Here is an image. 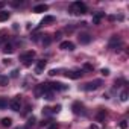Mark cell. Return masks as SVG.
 <instances>
[{"instance_id":"1","label":"cell","mask_w":129,"mask_h":129,"mask_svg":"<svg viewBox=\"0 0 129 129\" xmlns=\"http://www.w3.org/2000/svg\"><path fill=\"white\" fill-rule=\"evenodd\" d=\"M72 12L76 14V15L85 14V12H87V5H85L84 2H75V3L72 5Z\"/></svg>"},{"instance_id":"2","label":"cell","mask_w":129,"mask_h":129,"mask_svg":"<svg viewBox=\"0 0 129 129\" xmlns=\"http://www.w3.org/2000/svg\"><path fill=\"white\" fill-rule=\"evenodd\" d=\"M102 85V81L100 79H97V81H93V82H88V84H85V91H94V90H97L99 87Z\"/></svg>"},{"instance_id":"3","label":"cell","mask_w":129,"mask_h":129,"mask_svg":"<svg viewBox=\"0 0 129 129\" xmlns=\"http://www.w3.org/2000/svg\"><path fill=\"white\" fill-rule=\"evenodd\" d=\"M34 56H35V52H34V50H32V52H27V53H24V55L21 56V59H23V64H24L26 67H29L30 64H32L30 61L34 59Z\"/></svg>"},{"instance_id":"4","label":"cell","mask_w":129,"mask_h":129,"mask_svg":"<svg viewBox=\"0 0 129 129\" xmlns=\"http://www.w3.org/2000/svg\"><path fill=\"white\" fill-rule=\"evenodd\" d=\"M9 106L12 111H20V106H21V100H20V96H15L11 102H9Z\"/></svg>"},{"instance_id":"5","label":"cell","mask_w":129,"mask_h":129,"mask_svg":"<svg viewBox=\"0 0 129 129\" xmlns=\"http://www.w3.org/2000/svg\"><path fill=\"white\" fill-rule=\"evenodd\" d=\"M50 90L52 91H64V90H67V85H64L61 82H53V84H49Z\"/></svg>"},{"instance_id":"6","label":"cell","mask_w":129,"mask_h":129,"mask_svg":"<svg viewBox=\"0 0 129 129\" xmlns=\"http://www.w3.org/2000/svg\"><path fill=\"white\" fill-rule=\"evenodd\" d=\"M59 49L61 50H75V44L72 43V41H62L61 44H59Z\"/></svg>"},{"instance_id":"7","label":"cell","mask_w":129,"mask_h":129,"mask_svg":"<svg viewBox=\"0 0 129 129\" xmlns=\"http://www.w3.org/2000/svg\"><path fill=\"white\" fill-rule=\"evenodd\" d=\"M44 69H46V61L41 59V61L37 62V66H35V73H37V75H41Z\"/></svg>"},{"instance_id":"8","label":"cell","mask_w":129,"mask_h":129,"mask_svg":"<svg viewBox=\"0 0 129 129\" xmlns=\"http://www.w3.org/2000/svg\"><path fill=\"white\" fill-rule=\"evenodd\" d=\"M66 76H67V78H70V79H79V78L82 76V70H73V72H67V73H66Z\"/></svg>"},{"instance_id":"9","label":"cell","mask_w":129,"mask_h":129,"mask_svg":"<svg viewBox=\"0 0 129 129\" xmlns=\"http://www.w3.org/2000/svg\"><path fill=\"white\" fill-rule=\"evenodd\" d=\"M120 43H121V41H120V38H118L117 35L111 37V40H109V49H117V46H118Z\"/></svg>"},{"instance_id":"10","label":"cell","mask_w":129,"mask_h":129,"mask_svg":"<svg viewBox=\"0 0 129 129\" xmlns=\"http://www.w3.org/2000/svg\"><path fill=\"white\" fill-rule=\"evenodd\" d=\"M73 112H75V114H84V112H85V111H84V105L79 103V102H75V103H73Z\"/></svg>"},{"instance_id":"11","label":"cell","mask_w":129,"mask_h":129,"mask_svg":"<svg viewBox=\"0 0 129 129\" xmlns=\"http://www.w3.org/2000/svg\"><path fill=\"white\" fill-rule=\"evenodd\" d=\"M90 41H91V37L88 34H81L79 35V43L81 44H88Z\"/></svg>"},{"instance_id":"12","label":"cell","mask_w":129,"mask_h":129,"mask_svg":"<svg viewBox=\"0 0 129 129\" xmlns=\"http://www.w3.org/2000/svg\"><path fill=\"white\" fill-rule=\"evenodd\" d=\"M103 15H105L103 12H96V14L93 15V24H99V23H100V20L103 18Z\"/></svg>"},{"instance_id":"13","label":"cell","mask_w":129,"mask_h":129,"mask_svg":"<svg viewBox=\"0 0 129 129\" xmlns=\"http://www.w3.org/2000/svg\"><path fill=\"white\" fill-rule=\"evenodd\" d=\"M47 9H49V6H47V5H37V6L34 8V12L40 14V12H46Z\"/></svg>"},{"instance_id":"14","label":"cell","mask_w":129,"mask_h":129,"mask_svg":"<svg viewBox=\"0 0 129 129\" xmlns=\"http://www.w3.org/2000/svg\"><path fill=\"white\" fill-rule=\"evenodd\" d=\"M53 21H55V17H52V15H47V17H44V18L41 20L40 26H44V24H47V23H53Z\"/></svg>"},{"instance_id":"15","label":"cell","mask_w":129,"mask_h":129,"mask_svg":"<svg viewBox=\"0 0 129 129\" xmlns=\"http://www.w3.org/2000/svg\"><path fill=\"white\" fill-rule=\"evenodd\" d=\"M0 123H2V126H5V127H9L12 124V120L9 117H5V118H2V121H0Z\"/></svg>"},{"instance_id":"16","label":"cell","mask_w":129,"mask_h":129,"mask_svg":"<svg viewBox=\"0 0 129 129\" xmlns=\"http://www.w3.org/2000/svg\"><path fill=\"white\" fill-rule=\"evenodd\" d=\"M6 108H8V99L0 97V109H6Z\"/></svg>"},{"instance_id":"17","label":"cell","mask_w":129,"mask_h":129,"mask_svg":"<svg viewBox=\"0 0 129 129\" xmlns=\"http://www.w3.org/2000/svg\"><path fill=\"white\" fill-rule=\"evenodd\" d=\"M3 52H5V53H12V52H14V46H12V44H5Z\"/></svg>"},{"instance_id":"18","label":"cell","mask_w":129,"mask_h":129,"mask_svg":"<svg viewBox=\"0 0 129 129\" xmlns=\"http://www.w3.org/2000/svg\"><path fill=\"white\" fill-rule=\"evenodd\" d=\"M41 97H44V99H47V100H52V99H53V91H52V90H49V91H46Z\"/></svg>"},{"instance_id":"19","label":"cell","mask_w":129,"mask_h":129,"mask_svg":"<svg viewBox=\"0 0 129 129\" xmlns=\"http://www.w3.org/2000/svg\"><path fill=\"white\" fill-rule=\"evenodd\" d=\"M8 18H9V12H6V11L0 12V21H6Z\"/></svg>"},{"instance_id":"20","label":"cell","mask_w":129,"mask_h":129,"mask_svg":"<svg viewBox=\"0 0 129 129\" xmlns=\"http://www.w3.org/2000/svg\"><path fill=\"white\" fill-rule=\"evenodd\" d=\"M8 82H9V78L8 76H0V85H8Z\"/></svg>"},{"instance_id":"21","label":"cell","mask_w":129,"mask_h":129,"mask_svg":"<svg viewBox=\"0 0 129 129\" xmlns=\"http://www.w3.org/2000/svg\"><path fill=\"white\" fill-rule=\"evenodd\" d=\"M120 100H121V102H126V100H127V91H126V90L121 91V94H120Z\"/></svg>"},{"instance_id":"22","label":"cell","mask_w":129,"mask_h":129,"mask_svg":"<svg viewBox=\"0 0 129 129\" xmlns=\"http://www.w3.org/2000/svg\"><path fill=\"white\" fill-rule=\"evenodd\" d=\"M50 43H52V40H50V37H46V38L43 40V44H44V46H49Z\"/></svg>"},{"instance_id":"23","label":"cell","mask_w":129,"mask_h":129,"mask_svg":"<svg viewBox=\"0 0 129 129\" xmlns=\"http://www.w3.org/2000/svg\"><path fill=\"white\" fill-rule=\"evenodd\" d=\"M105 115H106V111H105V109H102V111L99 112V115H97V118H99V120H102V118H103Z\"/></svg>"},{"instance_id":"24","label":"cell","mask_w":129,"mask_h":129,"mask_svg":"<svg viewBox=\"0 0 129 129\" xmlns=\"http://www.w3.org/2000/svg\"><path fill=\"white\" fill-rule=\"evenodd\" d=\"M52 109V112H59L61 111V105H56V106H53V108H50Z\"/></svg>"},{"instance_id":"25","label":"cell","mask_w":129,"mask_h":129,"mask_svg":"<svg viewBox=\"0 0 129 129\" xmlns=\"http://www.w3.org/2000/svg\"><path fill=\"white\" fill-rule=\"evenodd\" d=\"M120 127H121V129H126V127H127V121H126V120L120 121Z\"/></svg>"},{"instance_id":"26","label":"cell","mask_w":129,"mask_h":129,"mask_svg":"<svg viewBox=\"0 0 129 129\" xmlns=\"http://www.w3.org/2000/svg\"><path fill=\"white\" fill-rule=\"evenodd\" d=\"M49 129H59V124H58V123H50Z\"/></svg>"},{"instance_id":"27","label":"cell","mask_w":129,"mask_h":129,"mask_svg":"<svg viewBox=\"0 0 129 129\" xmlns=\"http://www.w3.org/2000/svg\"><path fill=\"white\" fill-rule=\"evenodd\" d=\"M100 73H102L103 76H108V75H109V69H102V72H100Z\"/></svg>"},{"instance_id":"28","label":"cell","mask_w":129,"mask_h":129,"mask_svg":"<svg viewBox=\"0 0 129 129\" xmlns=\"http://www.w3.org/2000/svg\"><path fill=\"white\" fill-rule=\"evenodd\" d=\"M43 114H46V115H47V114H52V109H50V108H44V109H43Z\"/></svg>"},{"instance_id":"29","label":"cell","mask_w":129,"mask_h":129,"mask_svg":"<svg viewBox=\"0 0 129 129\" xmlns=\"http://www.w3.org/2000/svg\"><path fill=\"white\" fill-rule=\"evenodd\" d=\"M18 76V70H12V73H11V78H17Z\"/></svg>"},{"instance_id":"30","label":"cell","mask_w":129,"mask_h":129,"mask_svg":"<svg viewBox=\"0 0 129 129\" xmlns=\"http://www.w3.org/2000/svg\"><path fill=\"white\" fill-rule=\"evenodd\" d=\"M58 73H59L58 70H50V72H49V75H50V76H55V75H58Z\"/></svg>"},{"instance_id":"31","label":"cell","mask_w":129,"mask_h":129,"mask_svg":"<svg viewBox=\"0 0 129 129\" xmlns=\"http://www.w3.org/2000/svg\"><path fill=\"white\" fill-rule=\"evenodd\" d=\"M35 123V117H32V118H29V121H27V124L30 126V124H34Z\"/></svg>"},{"instance_id":"32","label":"cell","mask_w":129,"mask_h":129,"mask_svg":"<svg viewBox=\"0 0 129 129\" xmlns=\"http://www.w3.org/2000/svg\"><path fill=\"white\" fill-rule=\"evenodd\" d=\"M87 70H93V66H90V64H85V66H84Z\"/></svg>"},{"instance_id":"33","label":"cell","mask_w":129,"mask_h":129,"mask_svg":"<svg viewBox=\"0 0 129 129\" xmlns=\"http://www.w3.org/2000/svg\"><path fill=\"white\" fill-rule=\"evenodd\" d=\"M90 129H99V126H97V124H91Z\"/></svg>"},{"instance_id":"34","label":"cell","mask_w":129,"mask_h":129,"mask_svg":"<svg viewBox=\"0 0 129 129\" xmlns=\"http://www.w3.org/2000/svg\"><path fill=\"white\" fill-rule=\"evenodd\" d=\"M3 64H11V59H3Z\"/></svg>"},{"instance_id":"35","label":"cell","mask_w":129,"mask_h":129,"mask_svg":"<svg viewBox=\"0 0 129 129\" xmlns=\"http://www.w3.org/2000/svg\"><path fill=\"white\" fill-rule=\"evenodd\" d=\"M5 6V3H2V2H0V8H3Z\"/></svg>"}]
</instances>
